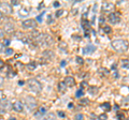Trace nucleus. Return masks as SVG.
Wrapping results in <instances>:
<instances>
[{
  "label": "nucleus",
  "instance_id": "27",
  "mask_svg": "<svg viewBox=\"0 0 129 120\" xmlns=\"http://www.w3.org/2000/svg\"><path fill=\"white\" fill-rule=\"evenodd\" d=\"M76 62H78L79 65H82V63L84 62V60H83V58H81V57L78 56V57H76Z\"/></svg>",
  "mask_w": 129,
  "mask_h": 120
},
{
  "label": "nucleus",
  "instance_id": "36",
  "mask_svg": "<svg viewBox=\"0 0 129 120\" xmlns=\"http://www.w3.org/2000/svg\"><path fill=\"white\" fill-rule=\"evenodd\" d=\"M48 24H51V23H53V19H52V15H48V21H47Z\"/></svg>",
  "mask_w": 129,
  "mask_h": 120
},
{
  "label": "nucleus",
  "instance_id": "4",
  "mask_svg": "<svg viewBox=\"0 0 129 120\" xmlns=\"http://www.w3.org/2000/svg\"><path fill=\"white\" fill-rule=\"evenodd\" d=\"M23 27L25 28V29H36V27H37V22L35 21V19H26V21L23 22Z\"/></svg>",
  "mask_w": 129,
  "mask_h": 120
},
{
  "label": "nucleus",
  "instance_id": "12",
  "mask_svg": "<svg viewBox=\"0 0 129 120\" xmlns=\"http://www.w3.org/2000/svg\"><path fill=\"white\" fill-rule=\"evenodd\" d=\"M13 109L16 110V111H18V113L23 111V109H24L23 103H22V102H15V103L13 104Z\"/></svg>",
  "mask_w": 129,
  "mask_h": 120
},
{
  "label": "nucleus",
  "instance_id": "8",
  "mask_svg": "<svg viewBox=\"0 0 129 120\" xmlns=\"http://www.w3.org/2000/svg\"><path fill=\"white\" fill-rule=\"evenodd\" d=\"M26 104H27V106H28V108H35L36 106H37V101L34 99V98H31V97H28L26 98Z\"/></svg>",
  "mask_w": 129,
  "mask_h": 120
},
{
  "label": "nucleus",
  "instance_id": "26",
  "mask_svg": "<svg viewBox=\"0 0 129 120\" xmlns=\"http://www.w3.org/2000/svg\"><path fill=\"white\" fill-rule=\"evenodd\" d=\"M13 53H14V51H13V49H12V48H8V49L6 50V55H8V56L12 55Z\"/></svg>",
  "mask_w": 129,
  "mask_h": 120
},
{
  "label": "nucleus",
  "instance_id": "33",
  "mask_svg": "<svg viewBox=\"0 0 129 120\" xmlns=\"http://www.w3.org/2000/svg\"><path fill=\"white\" fill-rule=\"evenodd\" d=\"M3 35H5V31L0 29V39H3Z\"/></svg>",
  "mask_w": 129,
  "mask_h": 120
},
{
  "label": "nucleus",
  "instance_id": "38",
  "mask_svg": "<svg viewBox=\"0 0 129 120\" xmlns=\"http://www.w3.org/2000/svg\"><path fill=\"white\" fill-rule=\"evenodd\" d=\"M3 44H5L6 46H8L10 44V40H5V43H3ZM3 44H2V45H3Z\"/></svg>",
  "mask_w": 129,
  "mask_h": 120
},
{
  "label": "nucleus",
  "instance_id": "28",
  "mask_svg": "<svg viewBox=\"0 0 129 120\" xmlns=\"http://www.w3.org/2000/svg\"><path fill=\"white\" fill-rule=\"evenodd\" d=\"M103 30H104V32H106V33H110L111 32V28L110 27H104Z\"/></svg>",
  "mask_w": 129,
  "mask_h": 120
},
{
  "label": "nucleus",
  "instance_id": "14",
  "mask_svg": "<svg viewBox=\"0 0 129 120\" xmlns=\"http://www.w3.org/2000/svg\"><path fill=\"white\" fill-rule=\"evenodd\" d=\"M27 68H28L29 71H34V70H36V68H37V63H36L35 61H31L27 65Z\"/></svg>",
  "mask_w": 129,
  "mask_h": 120
},
{
  "label": "nucleus",
  "instance_id": "23",
  "mask_svg": "<svg viewBox=\"0 0 129 120\" xmlns=\"http://www.w3.org/2000/svg\"><path fill=\"white\" fill-rule=\"evenodd\" d=\"M16 75V72H14L13 70H12L11 72H8V77H13Z\"/></svg>",
  "mask_w": 129,
  "mask_h": 120
},
{
  "label": "nucleus",
  "instance_id": "10",
  "mask_svg": "<svg viewBox=\"0 0 129 120\" xmlns=\"http://www.w3.org/2000/svg\"><path fill=\"white\" fill-rule=\"evenodd\" d=\"M96 50V46L95 45H87L83 48V54H91Z\"/></svg>",
  "mask_w": 129,
  "mask_h": 120
},
{
  "label": "nucleus",
  "instance_id": "24",
  "mask_svg": "<svg viewBox=\"0 0 129 120\" xmlns=\"http://www.w3.org/2000/svg\"><path fill=\"white\" fill-rule=\"evenodd\" d=\"M108 119V116L106 114H101L99 116V120H107Z\"/></svg>",
  "mask_w": 129,
  "mask_h": 120
},
{
  "label": "nucleus",
  "instance_id": "9",
  "mask_svg": "<svg viewBox=\"0 0 129 120\" xmlns=\"http://www.w3.org/2000/svg\"><path fill=\"white\" fill-rule=\"evenodd\" d=\"M3 31H6V32L8 33H12L14 31V25H13V23H6L5 24V26H3Z\"/></svg>",
  "mask_w": 129,
  "mask_h": 120
},
{
  "label": "nucleus",
  "instance_id": "29",
  "mask_svg": "<svg viewBox=\"0 0 129 120\" xmlns=\"http://www.w3.org/2000/svg\"><path fill=\"white\" fill-rule=\"evenodd\" d=\"M123 67L126 68V69L128 68V60H127V59H126V60H123Z\"/></svg>",
  "mask_w": 129,
  "mask_h": 120
},
{
  "label": "nucleus",
  "instance_id": "30",
  "mask_svg": "<svg viewBox=\"0 0 129 120\" xmlns=\"http://www.w3.org/2000/svg\"><path fill=\"white\" fill-rule=\"evenodd\" d=\"M62 13H63V10H58V11H57V13H56V17H59Z\"/></svg>",
  "mask_w": 129,
  "mask_h": 120
},
{
  "label": "nucleus",
  "instance_id": "40",
  "mask_svg": "<svg viewBox=\"0 0 129 120\" xmlns=\"http://www.w3.org/2000/svg\"><path fill=\"white\" fill-rule=\"evenodd\" d=\"M2 84H3V77H2V76H0V87L2 86Z\"/></svg>",
  "mask_w": 129,
  "mask_h": 120
},
{
  "label": "nucleus",
  "instance_id": "41",
  "mask_svg": "<svg viewBox=\"0 0 129 120\" xmlns=\"http://www.w3.org/2000/svg\"><path fill=\"white\" fill-rule=\"evenodd\" d=\"M66 65H67L66 60H62V62H61V67H63V66H66Z\"/></svg>",
  "mask_w": 129,
  "mask_h": 120
},
{
  "label": "nucleus",
  "instance_id": "43",
  "mask_svg": "<svg viewBox=\"0 0 129 120\" xmlns=\"http://www.w3.org/2000/svg\"><path fill=\"white\" fill-rule=\"evenodd\" d=\"M54 7H59V2H54Z\"/></svg>",
  "mask_w": 129,
  "mask_h": 120
},
{
  "label": "nucleus",
  "instance_id": "18",
  "mask_svg": "<svg viewBox=\"0 0 129 120\" xmlns=\"http://www.w3.org/2000/svg\"><path fill=\"white\" fill-rule=\"evenodd\" d=\"M100 107H101V108H103L106 111H108V110L111 109V105H110L109 103H103V104H101V105H100Z\"/></svg>",
  "mask_w": 129,
  "mask_h": 120
},
{
  "label": "nucleus",
  "instance_id": "42",
  "mask_svg": "<svg viewBox=\"0 0 129 120\" xmlns=\"http://www.w3.org/2000/svg\"><path fill=\"white\" fill-rule=\"evenodd\" d=\"M68 106H69V108H72V107H73V103H69Z\"/></svg>",
  "mask_w": 129,
  "mask_h": 120
},
{
  "label": "nucleus",
  "instance_id": "5",
  "mask_svg": "<svg viewBox=\"0 0 129 120\" xmlns=\"http://www.w3.org/2000/svg\"><path fill=\"white\" fill-rule=\"evenodd\" d=\"M108 19L109 22H110L111 24H113V25H115V24H118L119 21H120V17H119V14L118 13H110L108 16Z\"/></svg>",
  "mask_w": 129,
  "mask_h": 120
},
{
  "label": "nucleus",
  "instance_id": "3",
  "mask_svg": "<svg viewBox=\"0 0 129 120\" xmlns=\"http://www.w3.org/2000/svg\"><path fill=\"white\" fill-rule=\"evenodd\" d=\"M0 12L3 14H11L12 12H13V9H12V7L9 5V3H7V2H1L0 3Z\"/></svg>",
  "mask_w": 129,
  "mask_h": 120
},
{
  "label": "nucleus",
  "instance_id": "17",
  "mask_svg": "<svg viewBox=\"0 0 129 120\" xmlns=\"http://www.w3.org/2000/svg\"><path fill=\"white\" fill-rule=\"evenodd\" d=\"M98 73L101 75V76H107V75L109 74V70H107V69H100L99 71H98Z\"/></svg>",
  "mask_w": 129,
  "mask_h": 120
},
{
  "label": "nucleus",
  "instance_id": "11",
  "mask_svg": "<svg viewBox=\"0 0 129 120\" xmlns=\"http://www.w3.org/2000/svg\"><path fill=\"white\" fill-rule=\"evenodd\" d=\"M64 85L68 86V87H72V86H74V84H75V81H74V78L73 77H71V76H67L66 78H64Z\"/></svg>",
  "mask_w": 129,
  "mask_h": 120
},
{
  "label": "nucleus",
  "instance_id": "20",
  "mask_svg": "<svg viewBox=\"0 0 129 120\" xmlns=\"http://www.w3.org/2000/svg\"><path fill=\"white\" fill-rule=\"evenodd\" d=\"M83 94H84L83 90H82V89H80V90H78V91H76V93H75V97H76V98H81V97H82Z\"/></svg>",
  "mask_w": 129,
  "mask_h": 120
},
{
  "label": "nucleus",
  "instance_id": "6",
  "mask_svg": "<svg viewBox=\"0 0 129 120\" xmlns=\"http://www.w3.org/2000/svg\"><path fill=\"white\" fill-rule=\"evenodd\" d=\"M115 9V6H114V3H112V2H109V1H104L102 3V10L104 12H111Z\"/></svg>",
  "mask_w": 129,
  "mask_h": 120
},
{
  "label": "nucleus",
  "instance_id": "15",
  "mask_svg": "<svg viewBox=\"0 0 129 120\" xmlns=\"http://www.w3.org/2000/svg\"><path fill=\"white\" fill-rule=\"evenodd\" d=\"M43 120H56V116L53 113H48L45 117L43 118Z\"/></svg>",
  "mask_w": 129,
  "mask_h": 120
},
{
  "label": "nucleus",
  "instance_id": "35",
  "mask_svg": "<svg viewBox=\"0 0 129 120\" xmlns=\"http://www.w3.org/2000/svg\"><path fill=\"white\" fill-rule=\"evenodd\" d=\"M117 118H118L119 120H123V119H124V115H123V114H118V115H117Z\"/></svg>",
  "mask_w": 129,
  "mask_h": 120
},
{
  "label": "nucleus",
  "instance_id": "2",
  "mask_svg": "<svg viewBox=\"0 0 129 120\" xmlns=\"http://www.w3.org/2000/svg\"><path fill=\"white\" fill-rule=\"evenodd\" d=\"M28 88H29V90L34 91V92H40L42 90V85L36 78H32L28 82Z\"/></svg>",
  "mask_w": 129,
  "mask_h": 120
},
{
  "label": "nucleus",
  "instance_id": "21",
  "mask_svg": "<svg viewBox=\"0 0 129 120\" xmlns=\"http://www.w3.org/2000/svg\"><path fill=\"white\" fill-rule=\"evenodd\" d=\"M97 91H98V88H97V87H90V88H89V93L95 94Z\"/></svg>",
  "mask_w": 129,
  "mask_h": 120
},
{
  "label": "nucleus",
  "instance_id": "39",
  "mask_svg": "<svg viewBox=\"0 0 129 120\" xmlns=\"http://www.w3.org/2000/svg\"><path fill=\"white\" fill-rule=\"evenodd\" d=\"M12 3H13V5H18L19 1L18 0H12Z\"/></svg>",
  "mask_w": 129,
  "mask_h": 120
},
{
  "label": "nucleus",
  "instance_id": "46",
  "mask_svg": "<svg viewBox=\"0 0 129 120\" xmlns=\"http://www.w3.org/2000/svg\"><path fill=\"white\" fill-rule=\"evenodd\" d=\"M2 47H3V45H2V44H1V43H0V51H1V50H2Z\"/></svg>",
  "mask_w": 129,
  "mask_h": 120
},
{
  "label": "nucleus",
  "instance_id": "22",
  "mask_svg": "<svg viewBox=\"0 0 129 120\" xmlns=\"http://www.w3.org/2000/svg\"><path fill=\"white\" fill-rule=\"evenodd\" d=\"M88 103H89V100L88 99H82L81 100V104H82V105H87Z\"/></svg>",
  "mask_w": 129,
  "mask_h": 120
},
{
  "label": "nucleus",
  "instance_id": "37",
  "mask_svg": "<svg viewBox=\"0 0 129 120\" xmlns=\"http://www.w3.org/2000/svg\"><path fill=\"white\" fill-rule=\"evenodd\" d=\"M3 67H5V62H3L2 61V60L1 59H0V69H2V68Z\"/></svg>",
  "mask_w": 129,
  "mask_h": 120
},
{
  "label": "nucleus",
  "instance_id": "32",
  "mask_svg": "<svg viewBox=\"0 0 129 120\" xmlns=\"http://www.w3.org/2000/svg\"><path fill=\"white\" fill-rule=\"evenodd\" d=\"M19 14H21V15H27L28 14V11H24V9H23V10L19 11Z\"/></svg>",
  "mask_w": 129,
  "mask_h": 120
},
{
  "label": "nucleus",
  "instance_id": "16",
  "mask_svg": "<svg viewBox=\"0 0 129 120\" xmlns=\"http://www.w3.org/2000/svg\"><path fill=\"white\" fill-rule=\"evenodd\" d=\"M58 90L60 92H64V91H66V85H64L63 82H60L58 84Z\"/></svg>",
  "mask_w": 129,
  "mask_h": 120
},
{
  "label": "nucleus",
  "instance_id": "45",
  "mask_svg": "<svg viewBox=\"0 0 129 120\" xmlns=\"http://www.w3.org/2000/svg\"><path fill=\"white\" fill-rule=\"evenodd\" d=\"M100 22H101V23H103V22H104V18H103L102 16H101V17H100Z\"/></svg>",
  "mask_w": 129,
  "mask_h": 120
},
{
  "label": "nucleus",
  "instance_id": "13",
  "mask_svg": "<svg viewBox=\"0 0 129 120\" xmlns=\"http://www.w3.org/2000/svg\"><path fill=\"white\" fill-rule=\"evenodd\" d=\"M43 57L46 60H52L54 58V53L52 50H44L43 51Z\"/></svg>",
  "mask_w": 129,
  "mask_h": 120
},
{
  "label": "nucleus",
  "instance_id": "19",
  "mask_svg": "<svg viewBox=\"0 0 129 120\" xmlns=\"http://www.w3.org/2000/svg\"><path fill=\"white\" fill-rule=\"evenodd\" d=\"M39 114L40 115H46L47 114V110H46V108H45V107H40V108H39Z\"/></svg>",
  "mask_w": 129,
  "mask_h": 120
},
{
  "label": "nucleus",
  "instance_id": "44",
  "mask_svg": "<svg viewBox=\"0 0 129 120\" xmlns=\"http://www.w3.org/2000/svg\"><path fill=\"white\" fill-rule=\"evenodd\" d=\"M3 18V14L1 13V12H0V21H1V19Z\"/></svg>",
  "mask_w": 129,
  "mask_h": 120
},
{
  "label": "nucleus",
  "instance_id": "31",
  "mask_svg": "<svg viewBox=\"0 0 129 120\" xmlns=\"http://www.w3.org/2000/svg\"><path fill=\"white\" fill-rule=\"evenodd\" d=\"M43 15H44V12H43V13H41V14H40L39 16L37 17V19L39 21V23H41V22H42V16H43Z\"/></svg>",
  "mask_w": 129,
  "mask_h": 120
},
{
  "label": "nucleus",
  "instance_id": "7",
  "mask_svg": "<svg viewBox=\"0 0 129 120\" xmlns=\"http://www.w3.org/2000/svg\"><path fill=\"white\" fill-rule=\"evenodd\" d=\"M11 107V103L9 100L7 99H0V109L3 110V109H8Z\"/></svg>",
  "mask_w": 129,
  "mask_h": 120
},
{
  "label": "nucleus",
  "instance_id": "34",
  "mask_svg": "<svg viewBox=\"0 0 129 120\" xmlns=\"http://www.w3.org/2000/svg\"><path fill=\"white\" fill-rule=\"evenodd\" d=\"M58 116H59V117H61V118H63L66 115H64L63 111H58Z\"/></svg>",
  "mask_w": 129,
  "mask_h": 120
},
{
  "label": "nucleus",
  "instance_id": "1",
  "mask_svg": "<svg viewBox=\"0 0 129 120\" xmlns=\"http://www.w3.org/2000/svg\"><path fill=\"white\" fill-rule=\"evenodd\" d=\"M112 47L117 53H125L128 49V42L123 39H117L112 42Z\"/></svg>",
  "mask_w": 129,
  "mask_h": 120
},
{
  "label": "nucleus",
  "instance_id": "25",
  "mask_svg": "<svg viewBox=\"0 0 129 120\" xmlns=\"http://www.w3.org/2000/svg\"><path fill=\"white\" fill-rule=\"evenodd\" d=\"M84 117H83V115L82 114H78V115H75V120H83Z\"/></svg>",
  "mask_w": 129,
  "mask_h": 120
},
{
  "label": "nucleus",
  "instance_id": "47",
  "mask_svg": "<svg viewBox=\"0 0 129 120\" xmlns=\"http://www.w3.org/2000/svg\"><path fill=\"white\" fill-rule=\"evenodd\" d=\"M10 120H16L15 118H10Z\"/></svg>",
  "mask_w": 129,
  "mask_h": 120
}]
</instances>
